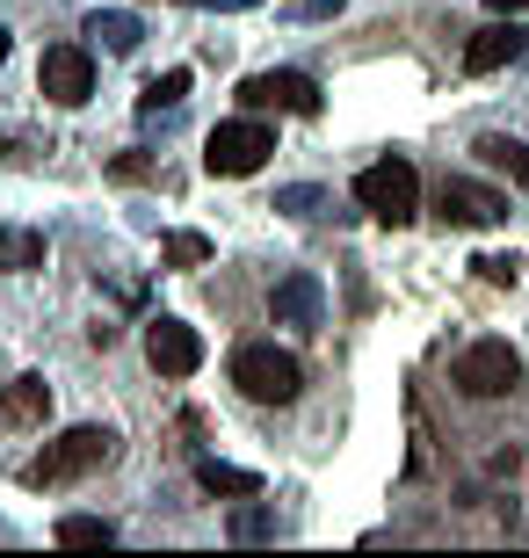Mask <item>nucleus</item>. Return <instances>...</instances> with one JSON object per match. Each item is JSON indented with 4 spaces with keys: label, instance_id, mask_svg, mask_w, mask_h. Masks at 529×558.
Wrapping results in <instances>:
<instances>
[{
    "label": "nucleus",
    "instance_id": "f257e3e1",
    "mask_svg": "<svg viewBox=\"0 0 529 558\" xmlns=\"http://www.w3.org/2000/svg\"><path fill=\"white\" fill-rule=\"evenodd\" d=\"M232 385H240L247 399H262V407H290L298 385H305V363L290 349H276V341H247V349L232 355Z\"/></svg>",
    "mask_w": 529,
    "mask_h": 558
},
{
    "label": "nucleus",
    "instance_id": "f03ea898",
    "mask_svg": "<svg viewBox=\"0 0 529 558\" xmlns=\"http://www.w3.org/2000/svg\"><path fill=\"white\" fill-rule=\"evenodd\" d=\"M356 204L377 218V226H407L413 210H421V174L413 160H370L356 174Z\"/></svg>",
    "mask_w": 529,
    "mask_h": 558
},
{
    "label": "nucleus",
    "instance_id": "7ed1b4c3",
    "mask_svg": "<svg viewBox=\"0 0 529 558\" xmlns=\"http://www.w3.org/2000/svg\"><path fill=\"white\" fill-rule=\"evenodd\" d=\"M109 457H117V435L109 428H65L59 442L29 464V486H65V478L95 472V464H109Z\"/></svg>",
    "mask_w": 529,
    "mask_h": 558
},
{
    "label": "nucleus",
    "instance_id": "20e7f679",
    "mask_svg": "<svg viewBox=\"0 0 529 558\" xmlns=\"http://www.w3.org/2000/svg\"><path fill=\"white\" fill-rule=\"evenodd\" d=\"M268 153H276V131H268L262 117H232V124L211 131L204 167H211V174H225V182H240V174H254Z\"/></svg>",
    "mask_w": 529,
    "mask_h": 558
},
{
    "label": "nucleus",
    "instance_id": "39448f33",
    "mask_svg": "<svg viewBox=\"0 0 529 558\" xmlns=\"http://www.w3.org/2000/svg\"><path fill=\"white\" fill-rule=\"evenodd\" d=\"M457 392H471V399L522 392V355H515L508 341H471V349L457 355Z\"/></svg>",
    "mask_w": 529,
    "mask_h": 558
},
{
    "label": "nucleus",
    "instance_id": "423d86ee",
    "mask_svg": "<svg viewBox=\"0 0 529 558\" xmlns=\"http://www.w3.org/2000/svg\"><path fill=\"white\" fill-rule=\"evenodd\" d=\"M240 109H284V117H320V81L312 73H247Z\"/></svg>",
    "mask_w": 529,
    "mask_h": 558
},
{
    "label": "nucleus",
    "instance_id": "0eeeda50",
    "mask_svg": "<svg viewBox=\"0 0 529 558\" xmlns=\"http://www.w3.org/2000/svg\"><path fill=\"white\" fill-rule=\"evenodd\" d=\"M37 87L51 95V102L81 109L87 95H95V59H87V44H51L44 65H37Z\"/></svg>",
    "mask_w": 529,
    "mask_h": 558
},
{
    "label": "nucleus",
    "instance_id": "6e6552de",
    "mask_svg": "<svg viewBox=\"0 0 529 558\" xmlns=\"http://www.w3.org/2000/svg\"><path fill=\"white\" fill-rule=\"evenodd\" d=\"M145 355H153V371L160 377H189V371H204V333L189 327V319H153L145 327Z\"/></svg>",
    "mask_w": 529,
    "mask_h": 558
},
{
    "label": "nucleus",
    "instance_id": "1a4fd4ad",
    "mask_svg": "<svg viewBox=\"0 0 529 558\" xmlns=\"http://www.w3.org/2000/svg\"><path fill=\"white\" fill-rule=\"evenodd\" d=\"M435 210H443V226H501L508 218V196L486 182H465V174H449L435 189Z\"/></svg>",
    "mask_w": 529,
    "mask_h": 558
},
{
    "label": "nucleus",
    "instance_id": "9d476101",
    "mask_svg": "<svg viewBox=\"0 0 529 558\" xmlns=\"http://www.w3.org/2000/svg\"><path fill=\"white\" fill-rule=\"evenodd\" d=\"M268 312H276V327H326V290H320V276L312 269H290L284 283L268 290Z\"/></svg>",
    "mask_w": 529,
    "mask_h": 558
},
{
    "label": "nucleus",
    "instance_id": "9b49d317",
    "mask_svg": "<svg viewBox=\"0 0 529 558\" xmlns=\"http://www.w3.org/2000/svg\"><path fill=\"white\" fill-rule=\"evenodd\" d=\"M529 44H522V29H515L508 15H493L486 29H471V44H465V73H501V65H515Z\"/></svg>",
    "mask_w": 529,
    "mask_h": 558
},
{
    "label": "nucleus",
    "instance_id": "f8f14e48",
    "mask_svg": "<svg viewBox=\"0 0 529 558\" xmlns=\"http://www.w3.org/2000/svg\"><path fill=\"white\" fill-rule=\"evenodd\" d=\"M44 414H51V385H44V377H15V385L0 392V421H8V428H37Z\"/></svg>",
    "mask_w": 529,
    "mask_h": 558
},
{
    "label": "nucleus",
    "instance_id": "ddd939ff",
    "mask_svg": "<svg viewBox=\"0 0 529 558\" xmlns=\"http://www.w3.org/2000/svg\"><path fill=\"white\" fill-rule=\"evenodd\" d=\"M471 153H479L486 167H501V174H508V182L529 196V145H522V138H508V131H486V138L471 145Z\"/></svg>",
    "mask_w": 529,
    "mask_h": 558
},
{
    "label": "nucleus",
    "instance_id": "4468645a",
    "mask_svg": "<svg viewBox=\"0 0 529 558\" xmlns=\"http://www.w3.org/2000/svg\"><path fill=\"white\" fill-rule=\"evenodd\" d=\"M196 486H204V494H225V500H247V494H262V472H240V464L196 457Z\"/></svg>",
    "mask_w": 529,
    "mask_h": 558
},
{
    "label": "nucleus",
    "instance_id": "2eb2a0df",
    "mask_svg": "<svg viewBox=\"0 0 529 558\" xmlns=\"http://www.w3.org/2000/svg\"><path fill=\"white\" fill-rule=\"evenodd\" d=\"M87 37L103 44V51H139V15H123V8H95V15H87Z\"/></svg>",
    "mask_w": 529,
    "mask_h": 558
},
{
    "label": "nucleus",
    "instance_id": "dca6fc26",
    "mask_svg": "<svg viewBox=\"0 0 529 558\" xmlns=\"http://www.w3.org/2000/svg\"><path fill=\"white\" fill-rule=\"evenodd\" d=\"M0 269H15V276L44 269V232H29V226H8V232H0Z\"/></svg>",
    "mask_w": 529,
    "mask_h": 558
},
{
    "label": "nucleus",
    "instance_id": "f3484780",
    "mask_svg": "<svg viewBox=\"0 0 529 558\" xmlns=\"http://www.w3.org/2000/svg\"><path fill=\"white\" fill-rule=\"evenodd\" d=\"M276 537V508H268L262 494H247L240 508H232V544H268Z\"/></svg>",
    "mask_w": 529,
    "mask_h": 558
},
{
    "label": "nucleus",
    "instance_id": "a211bd4d",
    "mask_svg": "<svg viewBox=\"0 0 529 558\" xmlns=\"http://www.w3.org/2000/svg\"><path fill=\"white\" fill-rule=\"evenodd\" d=\"M160 262H167V269H204V262H211V240H204V232H167V240H160Z\"/></svg>",
    "mask_w": 529,
    "mask_h": 558
},
{
    "label": "nucleus",
    "instance_id": "6ab92c4d",
    "mask_svg": "<svg viewBox=\"0 0 529 558\" xmlns=\"http://www.w3.org/2000/svg\"><path fill=\"white\" fill-rule=\"evenodd\" d=\"M182 95H189V65H175V73H160V81H145L139 109H175Z\"/></svg>",
    "mask_w": 529,
    "mask_h": 558
},
{
    "label": "nucleus",
    "instance_id": "aec40b11",
    "mask_svg": "<svg viewBox=\"0 0 529 558\" xmlns=\"http://www.w3.org/2000/svg\"><path fill=\"white\" fill-rule=\"evenodd\" d=\"M59 544H117V522H103V515H65L59 522Z\"/></svg>",
    "mask_w": 529,
    "mask_h": 558
},
{
    "label": "nucleus",
    "instance_id": "412c9836",
    "mask_svg": "<svg viewBox=\"0 0 529 558\" xmlns=\"http://www.w3.org/2000/svg\"><path fill=\"white\" fill-rule=\"evenodd\" d=\"M320 204H326V189H312V182L276 189V210H290V218H320Z\"/></svg>",
    "mask_w": 529,
    "mask_h": 558
},
{
    "label": "nucleus",
    "instance_id": "4be33fe9",
    "mask_svg": "<svg viewBox=\"0 0 529 558\" xmlns=\"http://www.w3.org/2000/svg\"><path fill=\"white\" fill-rule=\"evenodd\" d=\"M471 269L486 276V283H515V276H522V262H515V254H479Z\"/></svg>",
    "mask_w": 529,
    "mask_h": 558
},
{
    "label": "nucleus",
    "instance_id": "5701e85b",
    "mask_svg": "<svg viewBox=\"0 0 529 558\" xmlns=\"http://www.w3.org/2000/svg\"><path fill=\"white\" fill-rule=\"evenodd\" d=\"M493 15H529V0H486Z\"/></svg>",
    "mask_w": 529,
    "mask_h": 558
},
{
    "label": "nucleus",
    "instance_id": "b1692460",
    "mask_svg": "<svg viewBox=\"0 0 529 558\" xmlns=\"http://www.w3.org/2000/svg\"><path fill=\"white\" fill-rule=\"evenodd\" d=\"M0 59H8V29H0Z\"/></svg>",
    "mask_w": 529,
    "mask_h": 558
},
{
    "label": "nucleus",
    "instance_id": "393cba45",
    "mask_svg": "<svg viewBox=\"0 0 529 558\" xmlns=\"http://www.w3.org/2000/svg\"><path fill=\"white\" fill-rule=\"evenodd\" d=\"M522 59H529V51H522Z\"/></svg>",
    "mask_w": 529,
    "mask_h": 558
},
{
    "label": "nucleus",
    "instance_id": "a878e982",
    "mask_svg": "<svg viewBox=\"0 0 529 558\" xmlns=\"http://www.w3.org/2000/svg\"><path fill=\"white\" fill-rule=\"evenodd\" d=\"M204 8H211V0H204Z\"/></svg>",
    "mask_w": 529,
    "mask_h": 558
}]
</instances>
